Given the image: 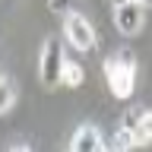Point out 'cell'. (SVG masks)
<instances>
[{"label":"cell","instance_id":"7c38bea8","mask_svg":"<svg viewBox=\"0 0 152 152\" xmlns=\"http://www.w3.org/2000/svg\"><path fill=\"white\" fill-rule=\"evenodd\" d=\"M95 152H111V149H108V146H104V142H102V146H98V149H95Z\"/></svg>","mask_w":152,"mask_h":152},{"label":"cell","instance_id":"8fae6325","mask_svg":"<svg viewBox=\"0 0 152 152\" xmlns=\"http://www.w3.org/2000/svg\"><path fill=\"white\" fill-rule=\"evenodd\" d=\"M124 3H133V0H114V7H124Z\"/></svg>","mask_w":152,"mask_h":152},{"label":"cell","instance_id":"8992f818","mask_svg":"<svg viewBox=\"0 0 152 152\" xmlns=\"http://www.w3.org/2000/svg\"><path fill=\"white\" fill-rule=\"evenodd\" d=\"M127 127H130L133 136H136V146L149 142L152 140V111H133L130 117H127Z\"/></svg>","mask_w":152,"mask_h":152},{"label":"cell","instance_id":"52a82bcc","mask_svg":"<svg viewBox=\"0 0 152 152\" xmlns=\"http://www.w3.org/2000/svg\"><path fill=\"white\" fill-rule=\"evenodd\" d=\"M133 146H136V136H133V130L124 124L121 130L114 133V149H117V152H127V149H133Z\"/></svg>","mask_w":152,"mask_h":152},{"label":"cell","instance_id":"5b68a950","mask_svg":"<svg viewBox=\"0 0 152 152\" xmlns=\"http://www.w3.org/2000/svg\"><path fill=\"white\" fill-rule=\"evenodd\" d=\"M102 146V133L95 130V127H79V130L73 133V140H70V152H95Z\"/></svg>","mask_w":152,"mask_h":152},{"label":"cell","instance_id":"9c48e42d","mask_svg":"<svg viewBox=\"0 0 152 152\" xmlns=\"http://www.w3.org/2000/svg\"><path fill=\"white\" fill-rule=\"evenodd\" d=\"M13 98H16L13 83H10V79H0V111H7L10 104H13Z\"/></svg>","mask_w":152,"mask_h":152},{"label":"cell","instance_id":"4fadbf2b","mask_svg":"<svg viewBox=\"0 0 152 152\" xmlns=\"http://www.w3.org/2000/svg\"><path fill=\"white\" fill-rule=\"evenodd\" d=\"M10 152H28V149H26V146H16V149H10Z\"/></svg>","mask_w":152,"mask_h":152},{"label":"cell","instance_id":"ba28073f","mask_svg":"<svg viewBox=\"0 0 152 152\" xmlns=\"http://www.w3.org/2000/svg\"><path fill=\"white\" fill-rule=\"evenodd\" d=\"M83 76H86V70L79 64H66L64 66V83L66 86H79V83H83Z\"/></svg>","mask_w":152,"mask_h":152},{"label":"cell","instance_id":"7a4b0ae2","mask_svg":"<svg viewBox=\"0 0 152 152\" xmlns=\"http://www.w3.org/2000/svg\"><path fill=\"white\" fill-rule=\"evenodd\" d=\"M64 66H66V57H64V48L60 41H45L41 48V64H38V73H41V83L45 86H57L64 83Z\"/></svg>","mask_w":152,"mask_h":152},{"label":"cell","instance_id":"277c9868","mask_svg":"<svg viewBox=\"0 0 152 152\" xmlns=\"http://www.w3.org/2000/svg\"><path fill=\"white\" fill-rule=\"evenodd\" d=\"M114 26L121 28L124 35L140 32V26H142V3H140V0H133V3L114 7Z\"/></svg>","mask_w":152,"mask_h":152},{"label":"cell","instance_id":"30bf717a","mask_svg":"<svg viewBox=\"0 0 152 152\" xmlns=\"http://www.w3.org/2000/svg\"><path fill=\"white\" fill-rule=\"evenodd\" d=\"M48 7L54 10V13H64V16H66L70 7H73V0H48Z\"/></svg>","mask_w":152,"mask_h":152},{"label":"cell","instance_id":"3957f363","mask_svg":"<svg viewBox=\"0 0 152 152\" xmlns=\"http://www.w3.org/2000/svg\"><path fill=\"white\" fill-rule=\"evenodd\" d=\"M64 35L76 51H92L95 48V28L89 26V19L79 13H66L64 16Z\"/></svg>","mask_w":152,"mask_h":152},{"label":"cell","instance_id":"5bb4252c","mask_svg":"<svg viewBox=\"0 0 152 152\" xmlns=\"http://www.w3.org/2000/svg\"><path fill=\"white\" fill-rule=\"evenodd\" d=\"M140 3H152V0H140Z\"/></svg>","mask_w":152,"mask_h":152},{"label":"cell","instance_id":"6da1fadb","mask_svg":"<svg viewBox=\"0 0 152 152\" xmlns=\"http://www.w3.org/2000/svg\"><path fill=\"white\" fill-rule=\"evenodd\" d=\"M133 54L130 51H117L104 60V79L114 98H130L133 95Z\"/></svg>","mask_w":152,"mask_h":152}]
</instances>
